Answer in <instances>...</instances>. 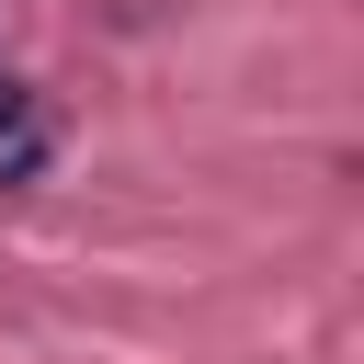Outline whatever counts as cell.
<instances>
[{
    "instance_id": "cell-1",
    "label": "cell",
    "mask_w": 364,
    "mask_h": 364,
    "mask_svg": "<svg viewBox=\"0 0 364 364\" xmlns=\"http://www.w3.org/2000/svg\"><path fill=\"white\" fill-rule=\"evenodd\" d=\"M23 125H34V91H23L11 68H0V136H23Z\"/></svg>"
}]
</instances>
